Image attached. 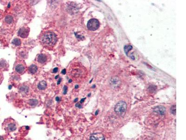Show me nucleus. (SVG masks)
<instances>
[{
  "label": "nucleus",
  "instance_id": "1",
  "mask_svg": "<svg viewBox=\"0 0 186 140\" xmlns=\"http://www.w3.org/2000/svg\"><path fill=\"white\" fill-rule=\"evenodd\" d=\"M68 73V76L73 80H77L83 75L84 69L80 66L79 64L73 63L69 66Z\"/></svg>",
  "mask_w": 186,
  "mask_h": 140
},
{
  "label": "nucleus",
  "instance_id": "2",
  "mask_svg": "<svg viewBox=\"0 0 186 140\" xmlns=\"http://www.w3.org/2000/svg\"><path fill=\"white\" fill-rule=\"evenodd\" d=\"M41 41L44 46L48 47H53L57 42V37L53 32H45L41 35Z\"/></svg>",
  "mask_w": 186,
  "mask_h": 140
},
{
  "label": "nucleus",
  "instance_id": "3",
  "mask_svg": "<svg viewBox=\"0 0 186 140\" xmlns=\"http://www.w3.org/2000/svg\"><path fill=\"white\" fill-rule=\"evenodd\" d=\"M127 109V105L126 102L120 101L117 103L115 108V111L118 115L124 117L126 114Z\"/></svg>",
  "mask_w": 186,
  "mask_h": 140
},
{
  "label": "nucleus",
  "instance_id": "4",
  "mask_svg": "<svg viewBox=\"0 0 186 140\" xmlns=\"http://www.w3.org/2000/svg\"><path fill=\"white\" fill-rule=\"evenodd\" d=\"M3 126L6 131L9 132H13L16 129V122L12 119L6 120L3 123Z\"/></svg>",
  "mask_w": 186,
  "mask_h": 140
},
{
  "label": "nucleus",
  "instance_id": "5",
  "mask_svg": "<svg viewBox=\"0 0 186 140\" xmlns=\"http://www.w3.org/2000/svg\"><path fill=\"white\" fill-rule=\"evenodd\" d=\"M15 71L18 74H23L26 70V64L22 60L17 61L15 65Z\"/></svg>",
  "mask_w": 186,
  "mask_h": 140
},
{
  "label": "nucleus",
  "instance_id": "6",
  "mask_svg": "<svg viewBox=\"0 0 186 140\" xmlns=\"http://www.w3.org/2000/svg\"><path fill=\"white\" fill-rule=\"evenodd\" d=\"M99 22L97 19L93 18L88 21L87 24V28L91 31H95L100 27Z\"/></svg>",
  "mask_w": 186,
  "mask_h": 140
},
{
  "label": "nucleus",
  "instance_id": "7",
  "mask_svg": "<svg viewBox=\"0 0 186 140\" xmlns=\"http://www.w3.org/2000/svg\"><path fill=\"white\" fill-rule=\"evenodd\" d=\"M29 28L28 26H24L18 31V35L21 38H27L29 35Z\"/></svg>",
  "mask_w": 186,
  "mask_h": 140
},
{
  "label": "nucleus",
  "instance_id": "8",
  "mask_svg": "<svg viewBox=\"0 0 186 140\" xmlns=\"http://www.w3.org/2000/svg\"><path fill=\"white\" fill-rule=\"evenodd\" d=\"M48 60V56L47 54L41 53L39 54L37 57V60L39 64L41 65H45L47 63V61Z\"/></svg>",
  "mask_w": 186,
  "mask_h": 140
},
{
  "label": "nucleus",
  "instance_id": "9",
  "mask_svg": "<svg viewBox=\"0 0 186 140\" xmlns=\"http://www.w3.org/2000/svg\"><path fill=\"white\" fill-rule=\"evenodd\" d=\"M17 56L21 60H23L26 59L28 57V52L26 50L24 49H21L17 52Z\"/></svg>",
  "mask_w": 186,
  "mask_h": 140
},
{
  "label": "nucleus",
  "instance_id": "10",
  "mask_svg": "<svg viewBox=\"0 0 186 140\" xmlns=\"http://www.w3.org/2000/svg\"><path fill=\"white\" fill-rule=\"evenodd\" d=\"M89 140H105V139L102 134L100 133H95L91 136Z\"/></svg>",
  "mask_w": 186,
  "mask_h": 140
},
{
  "label": "nucleus",
  "instance_id": "11",
  "mask_svg": "<svg viewBox=\"0 0 186 140\" xmlns=\"http://www.w3.org/2000/svg\"><path fill=\"white\" fill-rule=\"evenodd\" d=\"M154 112L158 113V114H160V115L163 116V115H164L165 114L166 108H165V107L163 106H156V107H155L154 108Z\"/></svg>",
  "mask_w": 186,
  "mask_h": 140
},
{
  "label": "nucleus",
  "instance_id": "12",
  "mask_svg": "<svg viewBox=\"0 0 186 140\" xmlns=\"http://www.w3.org/2000/svg\"><path fill=\"white\" fill-rule=\"evenodd\" d=\"M9 65L7 61L3 59L0 60V70L6 71L9 68Z\"/></svg>",
  "mask_w": 186,
  "mask_h": 140
},
{
  "label": "nucleus",
  "instance_id": "13",
  "mask_svg": "<svg viewBox=\"0 0 186 140\" xmlns=\"http://www.w3.org/2000/svg\"><path fill=\"white\" fill-rule=\"evenodd\" d=\"M120 84V80H118L117 78H114L110 80V85L113 88H116L119 86Z\"/></svg>",
  "mask_w": 186,
  "mask_h": 140
},
{
  "label": "nucleus",
  "instance_id": "14",
  "mask_svg": "<svg viewBox=\"0 0 186 140\" xmlns=\"http://www.w3.org/2000/svg\"><path fill=\"white\" fill-rule=\"evenodd\" d=\"M38 70V67L35 64H32L29 68V72L32 74H34L36 73Z\"/></svg>",
  "mask_w": 186,
  "mask_h": 140
},
{
  "label": "nucleus",
  "instance_id": "15",
  "mask_svg": "<svg viewBox=\"0 0 186 140\" xmlns=\"http://www.w3.org/2000/svg\"><path fill=\"white\" fill-rule=\"evenodd\" d=\"M47 84L46 81H41L38 85V88L40 90H44L47 88Z\"/></svg>",
  "mask_w": 186,
  "mask_h": 140
},
{
  "label": "nucleus",
  "instance_id": "16",
  "mask_svg": "<svg viewBox=\"0 0 186 140\" xmlns=\"http://www.w3.org/2000/svg\"><path fill=\"white\" fill-rule=\"evenodd\" d=\"M19 91L22 94H27L29 91V88L27 85H23L20 88Z\"/></svg>",
  "mask_w": 186,
  "mask_h": 140
},
{
  "label": "nucleus",
  "instance_id": "17",
  "mask_svg": "<svg viewBox=\"0 0 186 140\" xmlns=\"http://www.w3.org/2000/svg\"><path fill=\"white\" fill-rule=\"evenodd\" d=\"M14 21L13 17L10 15H8L5 18L4 21L6 24H12Z\"/></svg>",
  "mask_w": 186,
  "mask_h": 140
},
{
  "label": "nucleus",
  "instance_id": "18",
  "mask_svg": "<svg viewBox=\"0 0 186 140\" xmlns=\"http://www.w3.org/2000/svg\"><path fill=\"white\" fill-rule=\"evenodd\" d=\"M133 49V47L132 45H125L124 47V52L126 53V55L128 56V52H129L131 50H132Z\"/></svg>",
  "mask_w": 186,
  "mask_h": 140
},
{
  "label": "nucleus",
  "instance_id": "19",
  "mask_svg": "<svg viewBox=\"0 0 186 140\" xmlns=\"http://www.w3.org/2000/svg\"><path fill=\"white\" fill-rule=\"evenodd\" d=\"M38 101L36 99H30L29 101V104L30 105V106H35L37 105Z\"/></svg>",
  "mask_w": 186,
  "mask_h": 140
},
{
  "label": "nucleus",
  "instance_id": "20",
  "mask_svg": "<svg viewBox=\"0 0 186 140\" xmlns=\"http://www.w3.org/2000/svg\"><path fill=\"white\" fill-rule=\"evenodd\" d=\"M12 44L16 46H19L21 45V41L19 38H16L14 39L12 41Z\"/></svg>",
  "mask_w": 186,
  "mask_h": 140
},
{
  "label": "nucleus",
  "instance_id": "21",
  "mask_svg": "<svg viewBox=\"0 0 186 140\" xmlns=\"http://www.w3.org/2000/svg\"><path fill=\"white\" fill-rule=\"evenodd\" d=\"M170 111L172 114L175 115L176 114V106H172L170 108Z\"/></svg>",
  "mask_w": 186,
  "mask_h": 140
},
{
  "label": "nucleus",
  "instance_id": "22",
  "mask_svg": "<svg viewBox=\"0 0 186 140\" xmlns=\"http://www.w3.org/2000/svg\"><path fill=\"white\" fill-rule=\"evenodd\" d=\"M67 91H68V87L66 85H65L63 88V94L64 95L67 93Z\"/></svg>",
  "mask_w": 186,
  "mask_h": 140
},
{
  "label": "nucleus",
  "instance_id": "23",
  "mask_svg": "<svg viewBox=\"0 0 186 140\" xmlns=\"http://www.w3.org/2000/svg\"><path fill=\"white\" fill-rule=\"evenodd\" d=\"M3 16H4V11L0 9V20L2 19Z\"/></svg>",
  "mask_w": 186,
  "mask_h": 140
},
{
  "label": "nucleus",
  "instance_id": "24",
  "mask_svg": "<svg viewBox=\"0 0 186 140\" xmlns=\"http://www.w3.org/2000/svg\"><path fill=\"white\" fill-rule=\"evenodd\" d=\"M76 107H77V108H81L82 107H81V105L80 104V103H77L76 104Z\"/></svg>",
  "mask_w": 186,
  "mask_h": 140
},
{
  "label": "nucleus",
  "instance_id": "25",
  "mask_svg": "<svg viewBox=\"0 0 186 140\" xmlns=\"http://www.w3.org/2000/svg\"><path fill=\"white\" fill-rule=\"evenodd\" d=\"M58 71V68L57 67H56L55 68L53 69V73H57Z\"/></svg>",
  "mask_w": 186,
  "mask_h": 140
},
{
  "label": "nucleus",
  "instance_id": "26",
  "mask_svg": "<svg viewBox=\"0 0 186 140\" xmlns=\"http://www.w3.org/2000/svg\"><path fill=\"white\" fill-rule=\"evenodd\" d=\"M66 73V69H63V71H61V73H63V74H65Z\"/></svg>",
  "mask_w": 186,
  "mask_h": 140
},
{
  "label": "nucleus",
  "instance_id": "27",
  "mask_svg": "<svg viewBox=\"0 0 186 140\" xmlns=\"http://www.w3.org/2000/svg\"><path fill=\"white\" fill-rule=\"evenodd\" d=\"M85 99H86V98H83V99H81V101H80V103H83V102L84 101H85Z\"/></svg>",
  "mask_w": 186,
  "mask_h": 140
},
{
  "label": "nucleus",
  "instance_id": "28",
  "mask_svg": "<svg viewBox=\"0 0 186 140\" xmlns=\"http://www.w3.org/2000/svg\"><path fill=\"white\" fill-rule=\"evenodd\" d=\"M61 78H60L59 79V81H58V82H57V84L58 85H59V84H60L61 82Z\"/></svg>",
  "mask_w": 186,
  "mask_h": 140
},
{
  "label": "nucleus",
  "instance_id": "29",
  "mask_svg": "<svg viewBox=\"0 0 186 140\" xmlns=\"http://www.w3.org/2000/svg\"><path fill=\"white\" fill-rule=\"evenodd\" d=\"M99 113V110H97V111H96L95 113V116H97V114Z\"/></svg>",
  "mask_w": 186,
  "mask_h": 140
},
{
  "label": "nucleus",
  "instance_id": "30",
  "mask_svg": "<svg viewBox=\"0 0 186 140\" xmlns=\"http://www.w3.org/2000/svg\"><path fill=\"white\" fill-rule=\"evenodd\" d=\"M56 101H60V98L58 97H57L56 98Z\"/></svg>",
  "mask_w": 186,
  "mask_h": 140
},
{
  "label": "nucleus",
  "instance_id": "31",
  "mask_svg": "<svg viewBox=\"0 0 186 140\" xmlns=\"http://www.w3.org/2000/svg\"><path fill=\"white\" fill-rule=\"evenodd\" d=\"M0 140H4V139L3 137L0 136Z\"/></svg>",
  "mask_w": 186,
  "mask_h": 140
},
{
  "label": "nucleus",
  "instance_id": "32",
  "mask_svg": "<svg viewBox=\"0 0 186 140\" xmlns=\"http://www.w3.org/2000/svg\"><path fill=\"white\" fill-rule=\"evenodd\" d=\"M78 88H79L78 85H76V86H75V88L76 89Z\"/></svg>",
  "mask_w": 186,
  "mask_h": 140
},
{
  "label": "nucleus",
  "instance_id": "33",
  "mask_svg": "<svg viewBox=\"0 0 186 140\" xmlns=\"http://www.w3.org/2000/svg\"><path fill=\"white\" fill-rule=\"evenodd\" d=\"M78 101V98H76V100L74 101V102H76V101Z\"/></svg>",
  "mask_w": 186,
  "mask_h": 140
},
{
  "label": "nucleus",
  "instance_id": "34",
  "mask_svg": "<svg viewBox=\"0 0 186 140\" xmlns=\"http://www.w3.org/2000/svg\"><path fill=\"white\" fill-rule=\"evenodd\" d=\"M29 129V126H26V129Z\"/></svg>",
  "mask_w": 186,
  "mask_h": 140
},
{
  "label": "nucleus",
  "instance_id": "35",
  "mask_svg": "<svg viewBox=\"0 0 186 140\" xmlns=\"http://www.w3.org/2000/svg\"><path fill=\"white\" fill-rule=\"evenodd\" d=\"M72 81V80H69V83H71V82Z\"/></svg>",
  "mask_w": 186,
  "mask_h": 140
},
{
  "label": "nucleus",
  "instance_id": "36",
  "mask_svg": "<svg viewBox=\"0 0 186 140\" xmlns=\"http://www.w3.org/2000/svg\"><path fill=\"white\" fill-rule=\"evenodd\" d=\"M58 75H57V76H56V77L55 78H56V79H57V78H58Z\"/></svg>",
  "mask_w": 186,
  "mask_h": 140
},
{
  "label": "nucleus",
  "instance_id": "37",
  "mask_svg": "<svg viewBox=\"0 0 186 140\" xmlns=\"http://www.w3.org/2000/svg\"><path fill=\"white\" fill-rule=\"evenodd\" d=\"M91 93H90V94H88V97L91 96Z\"/></svg>",
  "mask_w": 186,
  "mask_h": 140
},
{
  "label": "nucleus",
  "instance_id": "38",
  "mask_svg": "<svg viewBox=\"0 0 186 140\" xmlns=\"http://www.w3.org/2000/svg\"><path fill=\"white\" fill-rule=\"evenodd\" d=\"M95 85H94V86H93V88H95Z\"/></svg>",
  "mask_w": 186,
  "mask_h": 140
}]
</instances>
